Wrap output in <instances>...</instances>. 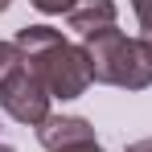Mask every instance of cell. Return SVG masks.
<instances>
[{
    "instance_id": "6da1fadb",
    "label": "cell",
    "mask_w": 152,
    "mask_h": 152,
    "mask_svg": "<svg viewBox=\"0 0 152 152\" xmlns=\"http://www.w3.org/2000/svg\"><path fill=\"white\" fill-rule=\"evenodd\" d=\"M12 41L21 45L25 62L33 66V74L45 82V91L53 99H62V103L66 99H82L86 86L95 82L86 50L74 45L70 37H62L53 25H25V29H17Z\"/></svg>"
},
{
    "instance_id": "7a4b0ae2",
    "label": "cell",
    "mask_w": 152,
    "mask_h": 152,
    "mask_svg": "<svg viewBox=\"0 0 152 152\" xmlns=\"http://www.w3.org/2000/svg\"><path fill=\"white\" fill-rule=\"evenodd\" d=\"M91 78L99 86H119V91H148L152 86V53L140 37H127L124 29H103L82 41Z\"/></svg>"
},
{
    "instance_id": "3957f363",
    "label": "cell",
    "mask_w": 152,
    "mask_h": 152,
    "mask_svg": "<svg viewBox=\"0 0 152 152\" xmlns=\"http://www.w3.org/2000/svg\"><path fill=\"white\" fill-rule=\"evenodd\" d=\"M50 103H53V95L45 91V82L33 74L29 62L0 86V111H4L8 119L25 124V127H41V124H45V119L53 115Z\"/></svg>"
},
{
    "instance_id": "277c9868",
    "label": "cell",
    "mask_w": 152,
    "mask_h": 152,
    "mask_svg": "<svg viewBox=\"0 0 152 152\" xmlns=\"http://www.w3.org/2000/svg\"><path fill=\"white\" fill-rule=\"evenodd\" d=\"M91 140H95V127L82 115H50L37 127V144L45 152H62V148H74V144H91Z\"/></svg>"
},
{
    "instance_id": "5b68a950",
    "label": "cell",
    "mask_w": 152,
    "mask_h": 152,
    "mask_svg": "<svg viewBox=\"0 0 152 152\" xmlns=\"http://www.w3.org/2000/svg\"><path fill=\"white\" fill-rule=\"evenodd\" d=\"M115 21H119L115 0H78L74 8L66 12V25L74 29L82 41L95 37V33H103V29H115Z\"/></svg>"
},
{
    "instance_id": "8992f818",
    "label": "cell",
    "mask_w": 152,
    "mask_h": 152,
    "mask_svg": "<svg viewBox=\"0 0 152 152\" xmlns=\"http://www.w3.org/2000/svg\"><path fill=\"white\" fill-rule=\"evenodd\" d=\"M21 66H25V53H21V45H17V41H0V86H4L12 74H17Z\"/></svg>"
},
{
    "instance_id": "52a82bcc",
    "label": "cell",
    "mask_w": 152,
    "mask_h": 152,
    "mask_svg": "<svg viewBox=\"0 0 152 152\" xmlns=\"http://www.w3.org/2000/svg\"><path fill=\"white\" fill-rule=\"evenodd\" d=\"M37 12H45V17H58V12H70L78 0H29Z\"/></svg>"
},
{
    "instance_id": "ba28073f",
    "label": "cell",
    "mask_w": 152,
    "mask_h": 152,
    "mask_svg": "<svg viewBox=\"0 0 152 152\" xmlns=\"http://www.w3.org/2000/svg\"><path fill=\"white\" fill-rule=\"evenodd\" d=\"M132 12L140 21V33H152V0H132Z\"/></svg>"
},
{
    "instance_id": "9c48e42d",
    "label": "cell",
    "mask_w": 152,
    "mask_h": 152,
    "mask_svg": "<svg viewBox=\"0 0 152 152\" xmlns=\"http://www.w3.org/2000/svg\"><path fill=\"white\" fill-rule=\"evenodd\" d=\"M124 152H152V136H144V140H132Z\"/></svg>"
},
{
    "instance_id": "30bf717a",
    "label": "cell",
    "mask_w": 152,
    "mask_h": 152,
    "mask_svg": "<svg viewBox=\"0 0 152 152\" xmlns=\"http://www.w3.org/2000/svg\"><path fill=\"white\" fill-rule=\"evenodd\" d=\"M62 152H103V144L91 140V144H74V148H62Z\"/></svg>"
},
{
    "instance_id": "8fae6325",
    "label": "cell",
    "mask_w": 152,
    "mask_h": 152,
    "mask_svg": "<svg viewBox=\"0 0 152 152\" xmlns=\"http://www.w3.org/2000/svg\"><path fill=\"white\" fill-rule=\"evenodd\" d=\"M140 41H144V50L152 53V33H140Z\"/></svg>"
},
{
    "instance_id": "7c38bea8",
    "label": "cell",
    "mask_w": 152,
    "mask_h": 152,
    "mask_svg": "<svg viewBox=\"0 0 152 152\" xmlns=\"http://www.w3.org/2000/svg\"><path fill=\"white\" fill-rule=\"evenodd\" d=\"M0 152H17V148H12V144H4V140H0Z\"/></svg>"
},
{
    "instance_id": "4fadbf2b",
    "label": "cell",
    "mask_w": 152,
    "mask_h": 152,
    "mask_svg": "<svg viewBox=\"0 0 152 152\" xmlns=\"http://www.w3.org/2000/svg\"><path fill=\"white\" fill-rule=\"evenodd\" d=\"M8 4H12V0H0V12H8Z\"/></svg>"
}]
</instances>
